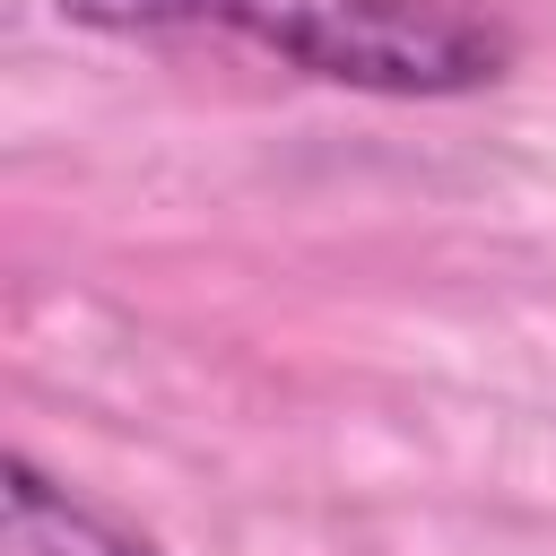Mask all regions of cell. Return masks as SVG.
<instances>
[{"mask_svg":"<svg viewBox=\"0 0 556 556\" xmlns=\"http://www.w3.org/2000/svg\"><path fill=\"white\" fill-rule=\"evenodd\" d=\"M87 35H235L356 96H478L513 70L486 0H52Z\"/></svg>","mask_w":556,"mask_h":556,"instance_id":"cell-1","label":"cell"},{"mask_svg":"<svg viewBox=\"0 0 556 556\" xmlns=\"http://www.w3.org/2000/svg\"><path fill=\"white\" fill-rule=\"evenodd\" d=\"M0 556H156V539L130 530L122 513L87 504L26 452H9L0 460Z\"/></svg>","mask_w":556,"mask_h":556,"instance_id":"cell-2","label":"cell"}]
</instances>
